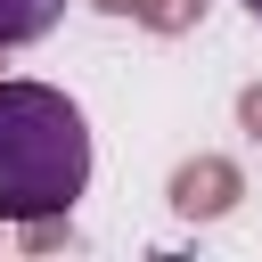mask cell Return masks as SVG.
<instances>
[{
	"instance_id": "obj_1",
	"label": "cell",
	"mask_w": 262,
	"mask_h": 262,
	"mask_svg": "<svg viewBox=\"0 0 262 262\" xmlns=\"http://www.w3.org/2000/svg\"><path fill=\"white\" fill-rule=\"evenodd\" d=\"M90 188V115L57 82L0 74V221L33 213H74Z\"/></svg>"
},
{
	"instance_id": "obj_2",
	"label": "cell",
	"mask_w": 262,
	"mask_h": 262,
	"mask_svg": "<svg viewBox=\"0 0 262 262\" xmlns=\"http://www.w3.org/2000/svg\"><path fill=\"white\" fill-rule=\"evenodd\" d=\"M237 196H246V172H237V156H180L172 164V180H164V205L180 213V221H229L237 213Z\"/></svg>"
},
{
	"instance_id": "obj_3",
	"label": "cell",
	"mask_w": 262,
	"mask_h": 262,
	"mask_svg": "<svg viewBox=\"0 0 262 262\" xmlns=\"http://www.w3.org/2000/svg\"><path fill=\"white\" fill-rule=\"evenodd\" d=\"M66 16V0H0V49H25V41H49Z\"/></svg>"
},
{
	"instance_id": "obj_4",
	"label": "cell",
	"mask_w": 262,
	"mask_h": 262,
	"mask_svg": "<svg viewBox=\"0 0 262 262\" xmlns=\"http://www.w3.org/2000/svg\"><path fill=\"white\" fill-rule=\"evenodd\" d=\"M16 246L25 254H74L82 229H74V213H33V221H16Z\"/></svg>"
},
{
	"instance_id": "obj_5",
	"label": "cell",
	"mask_w": 262,
	"mask_h": 262,
	"mask_svg": "<svg viewBox=\"0 0 262 262\" xmlns=\"http://www.w3.org/2000/svg\"><path fill=\"white\" fill-rule=\"evenodd\" d=\"M131 25H147V33L180 41V33H196V25H205V0H139V16H131Z\"/></svg>"
},
{
	"instance_id": "obj_6",
	"label": "cell",
	"mask_w": 262,
	"mask_h": 262,
	"mask_svg": "<svg viewBox=\"0 0 262 262\" xmlns=\"http://www.w3.org/2000/svg\"><path fill=\"white\" fill-rule=\"evenodd\" d=\"M237 131L262 147V82H246V90H237Z\"/></svg>"
},
{
	"instance_id": "obj_7",
	"label": "cell",
	"mask_w": 262,
	"mask_h": 262,
	"mask_svg": "<svg viewBox=\"0 0 262 262\" xmlns=\"http://www.w3.org/2000/svg\"><path fill=\"white\" fill-rule=\"evenodd\" d=\"M90 8H106V16H139V0H90Z\"/></svg>"
},
{
	"instance_id": "obj_8",
	"label": "cell",
	"mask_w": 262,
	"mask_h": 262,
	"mask_svg": "<svg viewBox=\"0 0 262 262\" xmlns=\"http://www.w3.org/2000/svg\"><path fill=\"white\" fill-rule=\"evenodd\" d=\"M237 8H246V16H254V25H262V0H237Z\"/></svg>"
},
{
	"instance_id": "obj_9",
	"label": "cell",
	"mask_w": 262,
	"mask_h": 262,
	"mask_svg": "<svg viewBox=\"0 0 262 262\" xmlns=\"http://www.w3.org/2000/svg\"><path fill=\"white\" fill-rule=\"evenodd\" d=\"M0 229H8V221H0Z\"/></svg>"
}]
</instances>
